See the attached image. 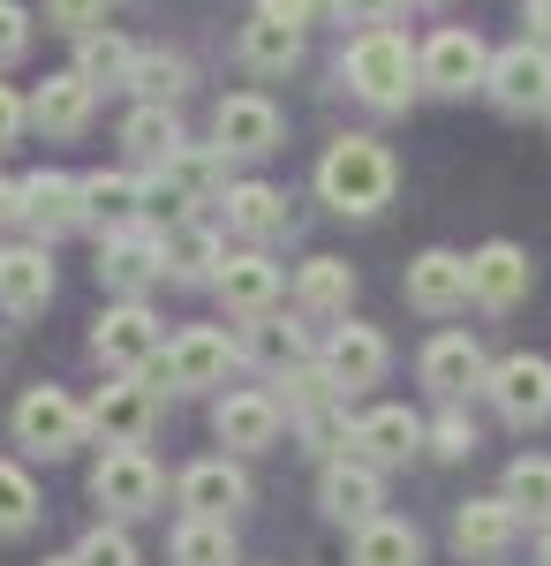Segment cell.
Here are the masks:
<instances>
[{"label": "cell", "instance_id": "obj_1", "mask_svg": "<svg viewBox=\"0 0 551 566\" xmlns=\"http://www.w3.org/2000/svg\"><path fill=\"white\" fill-rule=\"evenodd\" d=\"M318 197L347 219H371L393 197V151L378 136H340L333 151L318 159Z\"/></svg>", "mask_w": 551, "mask_h": 566}, {"label": "cell", "instance_id": "obj_2", "mask_svg": "<svg viewBox=\"0 0 551 566\" xmlns=\"http://www.w3.org/2000/svg\"><path fill=\"white\" fill-rule=\"evenodd\" d=\"M340 76L355 84V98L371 106H408V91L424 84V53L401 39V31H355V45L340 53Z\"/></svg>", "mask_w": 551, "mask_h": 566}, {"label": "cell", "instance_id": "obj_3", "mask_svg": "<svg viewBox=\"0 0 551 566\" xmlns=\"http://www.w3.org/2000/svg\"><path fill=\"white\" fill-rule=\"evenodd\" d=\"M91 431V408H76L61 386H39L15 400V438L31 446V453H45V461H61V453H76Z\"/></svg>", "mask_w": 551, "mask_h": 566}, {"label": "cell", "instance_id": "obj_4", "mask_svg": "<svg viewBox=\"0 0 551 566\" xmlns=\"http://www.w3.org/2000/svg\"><path fill=\"white\" fill-rule=\"evenodd\" d=\"M159 340H167V333H159V317H152L144 303L106 310V317H98V333H91L98 363H106V370H122V378H144V370L159 363Z\"/></svg>", "mask_w": 551, "mask_h": 566}, {"label": "cell", "instance_id": "obj_5", "mask_svg": "<svg viewBox=\"0 0 551 566\" xmlns=\"http://www.w3.org/2000/svg\"><path fill=\"white\" fill-rule=\"evenodd\" d=\"M219 167H227V151H205V144H181L174 159H159V175L144 181V205H159V212H197L205 197L219 189Z\"/></svg>", "mask_w": 551, "mask_h": 566}, {"label": "cell", "instance_id": "obj_6", "mask_svg": "<svg viewBox=\"0 0 551 566\" xmlns=\"http://www.w3.org/2000/svg\"><path fill=\"white\" fill-rule=\"evenodd\" d=\"M491 106L499 114H544L551 106V53L544 45H507V53H491Z\"/></svg>", "mask_w": 551, "mask_h": 566}, {"label": "cell", "instance_id": "obj_7", "mask_svg": "<svg viewBox=\"0 0 551 566\" xmlns=\"http://www.w3.org/2000/svg\"><path fill=\"white\" fill-rule=\"evenodd\" d=\"M91 499H98L106 514H152V506H159V469H152V453H144V446H114V453L91 469Z\"/></svg>", "mask_w": 551, "mask_h": 566}, {"label": "cell", "instance_id": "obj_8", "mask_svg": "<svg viewBox=\"0 0 551 566\" xmlns=\"http://www.w3.org/2000/svg\"><path fill=\"white\" fill-rule=\"evenodd\" d=\"M529 287H537V264H529V250H521V242H484V250L468 258V303L513 310Z\"/></svg>", "mask_w": 551, "mask_h": 566}, {"label": "cell", "instance_id": "obj_9", "mask_svg": "<svg viewBox=\"0 0 551 566\" xmlns=\"http://www.w3.org/2000/svg\"><path fill=\"white\" fill-rule=\"evenodd\" d=\"M152 423H159V392L144 386V378H114L91 400V431H106V446H144Z\"/></svg>", "mask_w": 551, "mask_h": 566}, {"label": "cell", "instance_id": "obj_10", "mask_svg": "<svg viewBox=\"0 0 551 566\" xmlns=\"http://www.w3.org/2000/svg\"><path fill=\"white\" fill-rule=\"evenodd\" d=\"M484 392H491V408H499L507 423H544L551 416V363H537V355H507V363L484 378Z\"/></svg>", "mask_w": 551, "mask_h": 566}, {"label": "cell", "instance_id": "obj_11", "mask_svg": "<svg viewBox=\"0 0 551 566\" xmlns=\"http://www.w3.org/2000/svg\"><path fill=\"white\" fill-rule=\"evenodd\" d=\"M424 416H408V408H371L363 423H347V446H355V461H371V469H401L408 453H424Z\"/></svg>", "mask_w": 551, "mask_h": 566}, {"label": "cell", "instance_id": "obj_12", "mask_svg": "<svg viewBox=\"0 0 551 566\" xmlns=\"http://www.w3.org/2000/svg\"><path fill=\"white\" fill-rule=\"evenodd\" d=\"M484 76H491V53H484L476 31H438V39L424 45V84L430 91L468 98V91H484Z\"/></svg>", "mask_w": 551, "mask_h": 566}, {"label": "cell", "instance_id": "obj_13", "mask_svg": "<svg viewBox=\"0 0 551 566\" xmlns=\"http://www.w3.org/2000/svg\"><path fill=\"white\" fill-rule=\"evenodd\" d=\"M212 136H219V151L257 159V151H272V144H280V106H272V98H257V91H235V98H219Z\"/></svg>", "mask_w": 551, "mask_h": 566}, {"label": "cell", "instance_id": "obj_14", "mask_svg": "<svg viewBox=\"0 0 551 566\" xmlns=\"http://www.w3.org/2000/svg\"><path fill=\"white\" fill-rule=\"evenodd\" d=\"M174 499L189 506V522H227L235 506H250V476L235 461H197V469H181Z\"/></svg>", "mask_w": 551, "mask_h": 566}, {"label": "cell", "instance_id": "obj_15", "mask_svg": "<svg viewBox=\"0 0 551 566\" xmlns=\"http://www.w3.org/2000/svg\"><path fill=\"white\" fill-rule=\"evenodd\" d=\"M318 506L333 514V522H378V506H385V476L371 469V461H333L325 476H318Z\"/></svg>", "mask_w": 551, "mask_h": 566}, {"label": "cell", "instance_id": "obj_16", "mask_svg": "<svg viewBox=\"0 0 551 566\" xmlns=\"http://www.w3.org/2000/svg\"><path fill=\"white\" fill-rule=\"evenodd\" d=\"M159 272H167V250H159V234H144V227H122V234H106V250H98V280H106V287H122V295H144Z\"/></svg>", "mask_w": 551, "mask_h": 566}, {"label": "cell", "instance_id": "obj_17", "mask_svg": "<svg viewBox=\"0 0 551 566\" xmlns=\"http://www.w3.org/2000/svg\"><path fill=\"white\" fill-rule=\"evenodd\" d=\"M491 378V363H484V348L468 340V333H438L424 348V386L438 392V400H461V392H476Z\"/></svg>", "mask_w": 551, "mask_h": 566}, {"label": "cell", "instance_id": "obj_18", "mask_svg": "<svg viewBox=\"0 0 551 566\" xmlns=\"http://www.w3.org/2000/svg\"><path fill=\"white\" fill-rule=\"evenodd\" d=\"M408 303L424 310V317L461 310L468 303V258H454V250H424V258L408 264Z\"/></svg>", "mask_w": 551, "mask_h": 566}, {"label": "cell", "instance_id": "obj_19", "mask_svg": "<svg viewBox=\"0 0 551 566\" xmlns=\"http://www.w3.org/2000/svg\"><path fill=\"white\" fill-rule=\"evenodd\" d=\"M513 536H521V514H513L507 499H468L461 514H454L461 559H499V552H513Z\"/></svg>", "mask_w": 551, "mask_h": 566}, {"label": "cell", "instance_id": "obj_20", "mask_svg": "<svg viewBox=\"0 0 551 566\" xmlns=\"http://www.w3.org/2000/svg\"><path fill=\"white\" fill-rule=\"evenodd\" d=\"M385 340L371 333V325H340L333 340H325V370H333V386L340 392H363V386H378L385 378Z\"/></svg>", "mask_w": 551, "mask_h": 566}, {"label": "cell", "instance_id": "obj_21", "mask_svg": "<svg viewBox=\"0 0 551 566\" xmlns=\"http://www.w3.org/2000/svg\"><path fill=\"white\" fill-rule=\"evenodd\" d=\"M91 91H98V84H84L76 69H69V76H45V84L31 91V122H39L45 136H84L91 129V106H98Z\"/></svg>", "mask_w": 551, "mask_h": 566}, {"label": "cell", "instance_id": "obj_22", "mask_svg": "<svg viewBox=\"0 0 551 566\" xmlns=\"http://www.w3.org/2000/svg\"><path fill=\"white\" fill-rule=\"evenodd\" d=\"M212 431L235 446V453H264L272 438H280V400L272 392H227L212 416Z\"/></svg>", "mask_w": 551, "mask_h": 566}, {"label": "cell", "instance_id": "obj_23", "mask_svg": "<svg viewBox=\"0 0 551 566\" xmlns=\"http://www.w3.org/2000/svg\"><path fill=\"white\" fill-rule=\"evenodd\" d=\"M219 303L227 310H242V317H264L272 310V295H280V264L264 258V250H242V258H227L219 264Z\"/></svg>", "mask_w": 551, "mask_h": 566}, {"label": "cell", "instance_id": "obj_24", "mask_svg": "<svg viewBox=\"0 0 551 566\" xmlns=\"http://www.w3.org/2000/svg\"><path fill=\"white\" fill-rule=\"evenodd\" d=\"M227 363H235L227 333L197 325V333H181V340L167 348V378H174L181 392H197V386H219V378H227Z\"/></svg>", "mask_w": 551, "mask_h": 566}, {"label": "cell", "instance_id": "obj_25", "mask_svg": "<svg viewBox=\"0 0 551 566\" xmlns=\"http://www.w3.org/2000/svg\"><path fill=\"white\" fill-rule=\"evenodd\" d=\"M53 303V264L45 250H0V310L8 317H31Z\"/></svg>", "mask_w": 551, "mask_h": 566}, {"label": "cell", "instance_id": "obj_26", "mask_svg": "<svg viewBox=\"0 0 551 566\" xmlns=\"http://www.w3.org/2000/svg\"><path fill=\"white\" fill-rule=\"evenodd\" d=\"M23 219H31L39 234H69V227H84V181L31 175V181H23Z\"/></svg>", "mask_w": 551, "mask_h": 566}, {"label": "cell", "instance_id": "obj_27", "mask_svg": "<svg viewBox=\"0 0 551 566\" xmlns=\"http://www.w3.org/2000/svg\"><path fill=\"white\" fill-rule=\"evenodd\" d=\"M242 355H250L257 370H272V378H288V370H302V363H310V333L264 310V317H250V333H242Z\"/></svg>", "mask_w": 551, "mask_h": 566}, {"label": "cell", "instance_id": "obj_28", "mask_svg": "<svg viewBox=\"0 0 551 566\" xmlns=\"http://www.w3.org/2000/svg\"><path fill=\"white\" fill-rule=\"evenodd\" d=\"M347 566H424V536L408 522H363L355 528V552H347Z\"/></svg>", "mask_w": 551, "mask_h": 566}, {"label": "cell", "instance_id": "obj_29", "mask_svg": "<svg viewBox=\"0 0 551 566\" xmlns=\"http://www.w3.org/2000/svg\"><path fill=\"white\" fill-rule=\"evenodd\" d=\"M295 303L310 310V317H347V303H355V272L340 258H310L295 280Z\"/></svg>", "mask_w": 551, "mask_h": 566}, {"label": "cell", "instance_id": "obj_30", "mask_svg": "<svg viewBox=\"0 0 551 566\" xmlns=\"http://www.w3.org/2000/svg\"><path fill=\"white\" fill-rule=\"evenodd\" d=\"M227 219L242 234H257V242H272V234H288V197L272 181H235L227 189Z\"/></svg>", "mask_w": 551, "mask_h": 566}, {"label": "cell", "instance_id": "obj_31", "mask_svg": "<svg viewBox=\"0 0 551 566\" xmlns=\"http://www.w3.org/2000/svg\"><path fill=\"white\" fill-rule=\"evenodd\" d=\"M242 61H250L257 76H288L302 61V31L295 23H272V15H257L250 31H242Z\"/></svg>", "mask_w": 551, "mask_h": 566}, {"label": "cell", "instance_id": "obj_32", "mask_svg": "<svg viewBox=\"0 0 551 566\" xmlns=\"http://www.w3.org/2000/svg\"><path fill=\"white\" fill-rule=\"evenodd\" d=\"M159 250H167L174 280H219V264H227V258H219V234H212V227H197V219H181Z\"/></svg>", "mask_w": 551, "mask_h": 566}, {"label": "cell", "instance_id": "obj_33", "mask_svg": "<svg viewBox=\"0 0 551 566\" xmlns=\"http://www.w3.org/2000/svg\"><path fill=\"white\" fill-rule=\"evenodd\" d=\"M136 205H144V181H128V175H91L84 181V219H106V234L136 227Z\"/></svg>", "mask_w": 551, "mask_h": 566}, {"label": "cell", "instance_id": "obj_34", "mask_svg": "<svg viewBox=\"0 0 551 566\" xmlns=\"http://www.w3.org/2000/svg\"><path fill=\"white\" fill-rule=\"evenodd\" d=\"M122 144L136 151V159H152V167L174 159V151H181V122H174V106H136V114L122 122Z\"/></svg>", "mask_w": 551, "mask_h": 566}, {"label": "cell", "instance_id": "obj_35", "mask_svg": "<svg viewBox=\"0 0 551 566\" xmlns=\"http://www.w3.org/2000/svg\"><path fill=\"white\" fill-rule=\"evenodd\" d=\"M128 69H136V45L128 39H114V31L76 39V76H84V84H128Z\"/></svg>", "mask_w": 551, "mask_h": 566}, {"label": "cell", "instance_id": "obj_36", "mask_svg": "<svg viewBox=\"0 0 551 566\" xmlns=\"http://www.w3.org/2000/svg\"><path fill=\"white\" fill-rule=\"evenodd\" d=\"M128 84L144 91V106H174V98L189 91V61H181V53H136Z\"/></svg>", "mask_w": 551, "mask_h": 566}, {"label": "cell", "instance_id": "obj_37", "mask_svg": "<svg viewBox=\"0 0 551 566\" xmlns=\"http://www.w3.org/2000/svg\"><path fill=\"white\" fill-rule=\"evenodd\" d=\"M174 566H235L227 522H181L174 528Z\"/></svg>", "mask_w": 551, "mask_h": 566}, {"label": "cell", "instance_id": "obj_38", "mask_svg": "<svg viewBox=\"0 0 551 566\" xmlns=\"http://www.w3.org/2000/svg\"><path fill=\"white\" fill-rule=\"evenodd\" d=\"M499 499H507L513 514H537V522H551V461H513Z\"/></svg>", "mask_w": 551, "mask_h": 566}, {"label": "cell", "instance_id": "obj_39", "mask_svg": "<svg viewBox=\"0 0 551 566\" xmlns=\"http://www.w3.org/2000/svg\"><path fill=\"white\" fill-rule=\"evenodd\" d=\"M31 522H39V491L15 461H0V536H23Z\"/></svg>", "mask_w": 551, "mask_h": 566}, {"label": "cell", "instance_id": "obj_40", "mask_svg": "<svg viewBox=\"0 0 551 566\" xmlns=\"http://www.w3.org/2000/svg\"><path fill=\"white\" fill-rule=\"evenodd\" d=\"M45 23L69 31V39H91L106 23V0H45Z\"/></svg>", "mask_w": 551, "mask_h": 566}, {"label": "cell", "instance_id": "obj_41", "mask_svg": "<svg viewBox=\"0 0 551 566\" xmlns=\"http://www.w3.org/2000/svg\"><path fill=\"white\" fill-rule=\"evenodd\" d=\"M424 446H430V453H446V461H461V453H476V423H468L461 408H446V416L424 431Z\"/></svg>", "mask_w": 551, "mask_h": 566}, {"label": "cell", "instance_id": "obj_42", "mask_svg": "<svg viewBox=\"0 0 551 566\" xmlns=\"http://www.w3.org/2000/svg\"><path fill=\"white\" fill-rule=\"evenodd\" d=\"M76 566H136V544H128L122 528H91L84 544H76Z\"/></svg>", "mask_w": 551, "mask_h": 566}, {"label": "cell", "instance_id": "obj_43", "mask_svg": "<svg viewBox=\"0 0 551 566\" xmlns=\"http://www.w3.org/2000/svg\"><path fill=\"white\" fill-rule=\"evenodd\" d=\"M325 8L355 31H393V15H401V0H325Z\"/></svg>", "mask_w": 551, "mask_h": 566}, {"label": "cell", "instance_id": "obj_44", "mask_svg": "<svg viewBox=\"0 0 551 566\" xmlns=\"http://www.w3.org/2000/svg\"><path fill=\"white\" fill-rule=\"evenodd\" d=\"M23 45H31V15H23L15 0H0V69L23 61Z\"/></svg>", "mask_w": 551, "mask_h": 566}, {"label": "cell", "instance_id": "obj_45", "mask_svg": "<svg viewBox=\"0 0 551 566\" xmlns=\"http://www.w3.org/2000/svg\"><path fill=\"white\" fill-rule=\"evenodd\" d=\"M318 8H325V0H257V15H272V23H310V15H318Z\"/></svg>", "mask_w": 551, "mask_h": 566}, {"label": "cell", "instance_id": "obj_46", "mask_svg": "<svg viewBox=\"0 0 551 566\" xmlns=\"http://www.w3.org/2000/svg\"><path fill=\"white\" fill-rule=\"evenodd\" d=\"M23 114H31V106H23V98H15V91L0 84V151H8V144H15V129H23Z\"/></svg>", "mask_w": 551, "mask_h": 566}, {"label": "cell", "instance_id": "obj_47", "mask_svg": "<svg viewBox=\"0 0 551 566\" xmlns=\"http://www.w3.org/2000/svg\"><path fill=\"white\" fill-rule=\"evenodd\" d=\"M23 219V181H0V227H15Z\"/></svg>", "mask_w": 551, "mask_h": 566}, {"label": "cell", "instance_id": "obj_48", "mask_svg": "<svg viewBox=\"0 0 551 566\" xmlns=\"http://www.w3.org/2000/svg\"><path fill=\"white\" fill-rule=\"evenodd\" d=\"M544 566H551V528H544Z\"/></svg>", "mask_w": 551, "mask_h": 566}, {"label": "cell", "instance_id": "obj_49", "mask_svg": "<svg viewBox=\"0 0 551 566\" xmlns=\"http://www.w3.org/2000/svg\"><path fill=\"white\" fill-rule=\"evenodd\" d=\"M45 566H76V559H45Z\"/></svg>", "mask_w": 551, "mask_h": 566}, {"label": "cell", "instance_id": "obj_50", "mask_svg": "<svg viewBox=\"0 0 551 566\" xmlns=\"http://www.w3.org/2000/svg\"><path fill=\"white\" fill-rule=\"evenodd\" d=\"M529 8H551V0H529Z\"/></svg>", "mask_w": 551, "mask_h": 566}, {"label": "cell", "instance_id": "obj_51", "mask_svg": "<svg viewBox=\"0 0 551 566\" xmlns=\"http://www.w3.org/2000/svg\"><path fill=\"white\" fill-rule=\"evenodd\" d=\"M424 8H438V0H424Z\"/></svg>", "mask_w": 551, "mask_h": 566}]
</instances>
